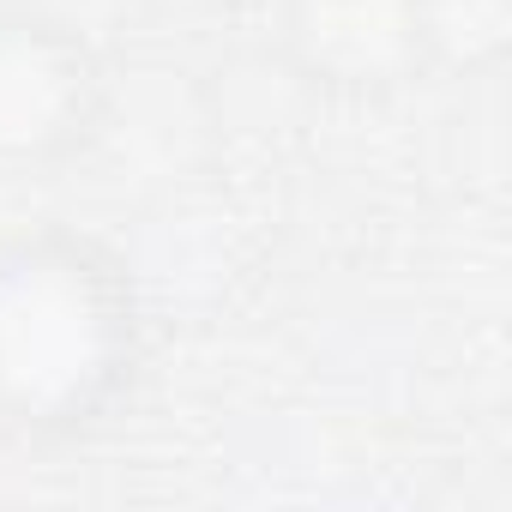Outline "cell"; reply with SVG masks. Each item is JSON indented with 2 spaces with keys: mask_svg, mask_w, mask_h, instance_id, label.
<instances>
[{
  "mask_svg": "<svg viewBox=\"0 0 512 512\" xmlns=\"http://www.w3.org/2000/svg\"><path fill=\"white\" fill-rule=\"evenodd\" d=\"M139 368V302L115 253L37 229L0 241V428L73 440L97 428Z\"/></svg>",
  "mask_w": 512,
  "mask_h": 512,
  "instance_id": "cell-1",
  "label": "cell"
},
{
  "mask_svg": "<svg viewBox=\"0 0 512 512\" xmlns=\"http://www.w3.org/2000/svg\"><path fill=\"white\" fill-rule=\"evenodd\" d=\"M103 115L91 43L49 13H0V175L67 163Z\"/></svg>",
  "mask_w": 512,
  "mask_h": 512,
  "instance_id": "cell-2",
  "label": "cell"
},
{
  "mask_svg": "<svg viewBox=\"0 0 512 512\" xmlns=\"http://www.w3.org/2000/svg\"><path fill=\"white\" fill-rule=\"evenodd\" d=\"M278 43L338 97H380L434 67L428 0H278Z\"/></svg>",
  "mask_w": 512,
  "mask_h": 512,
  "instance_id": "cell-3",
  "label": "cell"
}]
</instances>
